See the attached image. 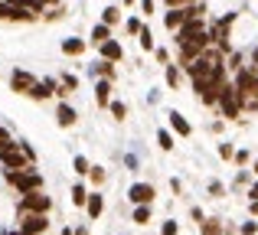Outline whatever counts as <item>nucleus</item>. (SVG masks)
I'll list each match as a JSON object with an SVG mask.
<instances>
[{
    "label": "nucleus",
    "instance_id": "nucleus-1",
    "mask_svg": "<svg viewBox=\"0 0 258 235\" xmlns=\"http://www.w3.org/2000/svg\"><path fill=\"white\" fill-rule=\"evenodd\" d=\"M0 164H4V170H26L33 164V147H26V144L4 147L0 150Z\"/></svg>",
    "mask_w": 258,
    "mask_h": 235
},
{
    "label": "nucleus",
    "instance_id": "nucleus-2",
    "mask_svg": "<svg viewBox=\"0 0 258 235\" xmlns=\"http://www.w3.org/2000/svg\"><path fill=\"white\" fill-rule=\"evenodd\" d=\"M7 180H10L13 186H17L20 193H30V190H43V173L36 170H7Z\"/></svg>",
    "mask_w": 258,
    "mask_h": 235
},
{
    "label": "nucleus",
    "instance_id": "nucleus-3",
    "mask_svg": "<svg viewBox=\"0 0 258 235\" xmlns=\"http://www.w3.org/2000/svg\"><path fill=\"white\" fill-rule=\"evenodd\" d=\"M49 206H52V199L43 196V190H30V193L20 196L17 212H20V216H23V212H49Z\"/></svg>",
    "mask_w": 258,
    "mask_h": 235
},
{
    "label": "nucleus",
    "instance_id": "nucleus-4",
    "mask_svg": "<svg viewBox=\"0 0 258 235\" xmlns=\"http://www.w3.org/2000/svg\"><path fill=\"white\" fill-rule=\"evenodd\" d=\"M219 108H222V115H226V118H239L242 102H239V92H235V85H229V82L219 85Z\"/></svg>",
    "mask_w": 258,
    "mask_h": 235
},
{
    "label": "nucleus",
    "instance_id": "nucleus-5",
    "mask_svg": "<svg viewBox=\"0 0 258 235\" xmlns=\"http://www.w3.org/2000/svg\"><path fill=\"white\" fill-rule=\"evenodd\" d=\"M232 20H235V13H229V17H222L219 23H213V26H209V39H213V43L219 46L222 52L229 49V39H226V36H229V26H232Z\"/></svg>",
    "mask_w": 258,
    "mask_h": 235
},
{
    "label": "nucleus",
    "instance_id": "nucleus-6",
    "mask_svg": "<svg viewBox=\"0 0 258 235\" xmlns=\"http://www.w3.org/2000/svg\"><path fill=\"white\" fill-rule=\"evenodd\" d=\"M46 212H23L20 216V229L23 232H33V235H39V232H46Z\"/></svg>",
    "mask_w": 258,
    "mask_h": 235
},
{
    "label": "nucleus",
    "instance_id": "nucleus-7",
    "mask_svg": "<svg viewBox=\"0 0 258 235\" xmlns=\"http://www.w3.org/2000/svg\"><path fill=\"white\" fill-rule=\"evenodd\" d=\"M200 33H206V26H203V20H186V23L176 30V46L180 43H186V39H193V36H200Z\"/></svg>",
    "mask_w": 258,
    "mask_h": 235
},
{
    "label": "nucleus",
    "instance_id": "nucleus-8",
    "mask_svg": "<svg viewBox=\"0 0 258 235\" xmlns=\"http://www.w3.org/2000/svg\"><path fill=\"white\" fill-rule=\"evenodd\" d=\"M56 92H59V85L52 82V79H43V82H36V85L30 89V98H36V102H46V98L56 95Z\"/></svg>",
    "mask_w": 258,
    "mask_h": 235
},
{
    "label": "nucleus",
    "instance_id": "nucleus-9",
    "mask_svg": "<svg viewBox=\"0 0 258 235\" xmlns=\"http://www.w3.org/2000/svg\"><path fill=\"white\" fill-rule=\"evenodd\" d=\"M127 196H131V203H134V206L151 203V199H154V186H151V183H134L131 190H127Z\"/></svg>",
    "mask_w": 258,
    "mask_h": 235
},
{
    "label": "nucleus",
    "instance_id": "nucleus-10",
    "mask_svg": "<svg viewBox=\"0 0 258 235\" xmlns=\"http://www.w3.org/2000/svg\"><path fill=\"white\" fill-rule=\"evenodd\" d=\"M186 7H170V10H167V17H164V26L167 30H180L183 23H186Z\"/></svg>",
    "mask_w": 258,
    "mask_h": 235
},
{
    "label": "nucleus",
    "instance_id": "nucleus-11",
    "mask_svg": "<svg viewBox=\"0 0 258 235\" xmlns=\"http://www.w3.org/2000/svg\"><path fill=\"white\" fill-rule=\"evenodd\" d=\"M10 85H13V92H23V95H30V89L36 85V79H33L30 72H13Z\"/></svg>",
    "mask_w": 258,
    "mask_h": 235
},
{
    "label": "nucleus",
    "instance_id": "nucleus-12",
    "mask_svg": "<svg viewBox=\"0 0 258 235\" xmlns=\"http://www.w3.org/2000/svg\"><path fill=\"white\" fill-rule=\"evenodd\" d=\"M101 59L121 62V59H124V46H121V43H114V39H105V43H101Z\"/></svg>",
    "mask_w": 258,
    "mask_h": 235
},
{
    "label": "nucleus",
    "instance_id": "nucleus-13",
    "mask_svg": "<svg viewBox=\"0 0 258 235\" xmlns=\"http://www.w3.org/2000/svg\"><path fill=\"white\" fill-rule=\"evenodd\" d=\"M95 102H98L101 108H108V105H111V82H108V79H101V82L95 85Z\"/></svg>",
    "mask_w": 258,
    "mask_h": 235
},
{
    "label": "nucleus",
    "instance_id": "nucleus-14",
    "mask_svg": "<svg viewBox=\"0 0 258 235\" xmlns=\"http://www.w3.org/2000/svg\"><path fill=\"white\" fill-rule=\"evenodd\" d=\"M170 127L176 134H180V137H189V134H193V127H189V121L180 115V111H170Z\"/></svg>",
    "mask_w": 258,
    "mask_h": 235
},
{
    "label": "nucleus",
    "instance_id": "nucleus-15",
    "mask_svg": "<svg viewBox=\"0 0 258 235\" xmlns=\"http://www.w3.org/2000/svg\"><path fill=\"white\" fill-rule=\"evenodd\" d=\"M56 121H59V127H72L76 124V108H69V105H59V111H56Z\"/></svg>",
    "mask_w": 258,
    "mask_h": 235
},
{
    "label": "nucleus",
    "instance_id": "nucleus-16",
    "mask_svg": "<svg viewBox=\"0 0 258 235\" xmlns=\"http://www.w3.org/2000/svg\"><path fill=\"white\" fill-rule=\"evenodd\" d=\"M62 52H66V56H82V52H85V39H76V36L62 39Z\"/></svg>",
    "mask_w": 258,
    "mask_h": 235
},
{
    "label": "nucleus",
    "instance_id": "nucleus-17",
    "mask_svg": "<svg viewBox=\"0 0 258 235\" xmlns=\"http://www.w3.org/2000/svg\"><path fill=\"white\" fill-rule=\"evenodd\" d=\"M105 39H111V26L101 20V23H95V26H92V43H98V46H101Z\"/></svg>",
    "mask_w": 258,
    "mask_h": 235
},
{
    "label": "nucleus",
    "instance_id": "nucleus-18",
    "mask_svg": "<svg viewBox=\"0 0 258 235\" xmlns=\"http://www.w3.org/2000/svg\"><path fill=\"white\" fill-rule=\"evenodd\" d=\"M101 209H105V199H101L98 193H92V196H88V203H85V212H88L92 219H98Z\"/></svg>",
    "mask_w": 258,
    "mask_h": 235
},
{
    "label": "nucleus",
    "instance_id": "nucleus-19",
    "mask_svg": "<svg viewBox=\"0 0 258 235\" xmlns=\"http://www.w3.org/2000/svg\"><path fill=\"white\" fill-rule=\"evenodd\" d=\"M88 72H92V75H101V79H111L114 75V62L111 59H101V62H95Z\"/></svg>",
    "mask_w": 258,
    "mask_h": 235
},
{
    "label": "nucleus",
    "instance_id": "nucleus-20",
    "mask_svg": "<svg viewBox=\"0 0 258 235\" xmlns=\"http://www.w3.org/2000/svg\"><path fill=\"white\" fill-rule=\"evenodd\" d=\"M134 222H138V225H147V222H151V203H141L138 209H134Z\"/></svg>",
    "mask_w": 258,
    "mask_h": 235
},
{
    "label": "nucleus",
    "instance_id": "nucleus-21",
    "mask_svg": "<svg viewBox=\"0 0 258 235\" xmlns=\"http://www.w3.org/2000/svg\"><path fill=\"white\" fill-rule=\"evenodd\" d=\"M138 43H141V49H144V52H151V49H154V33L147 30V26L138 33Z\"/></svg>",
    "mask_w": 258,
    "mask_h": 235
},
{
    "label": "nucleus",
    "instance_id": "nucleus-22",
    "mask_svg": "<svg viewBox=\"0 0 258 235\" xmlns=\"http://www.w3.org/2000/svg\"><path fill=\"white\" fill-rule=\"evenodd\" d=\"M101 20H105L108 26H114L121 20V10H118V7H105V10H101Z\"/></svg>",
    "mask_w": 258,
    "mask_h": 235
},
{
    "label": "nucleus",
    "instance_id": "nucleus-23",
    "mask_svg": "<svg viewBox=\"0 0 258 235\" xmlns=\"http://www.w3.org/2000/svg\"><path fill=\"white\" fill-rule=\"evenodd\" d=\"M72 203H76V206H85V203H88V193H85V186H82V183L72 186Z\"/></svg>",
    "mask_w": 258,
    "mask_h": 235
},
{
    "label": "nucleus",
    "instance_id": "nucleus-24",
    "mask_svg": "<svg viewBox=\"0 0 258 235\" xmlns=\"http://www.w3.org/2000/svg\"><path fill=\"white\" fill-rule=\"evenodd\" d=\"M72 89H79V79H76V75H66V79H62V85H59V92H56V95H66V92H72Z\"/></svg>",
    "mask_w": 258,
    "mask_h": 235
},
{
    "label": "nucleus",
    "instance_id": "nucleus-25",
    "mask_svg": "<svg viewBox=\"0 0 258 235\" xmlns=\"http://www.w3.org/2000/svg\"><path fill=\"white\" fill-rule=\"evenodd\" d=\"M157 144L164 147V150H173V137H170V131H157Z\"/></svg>",
    "mask_w": 258,
    "mask_h": 235
},
{
    "label": "nucleus",
    "instance_id": "nucleus-26",
    "mask_svg": "<svg viewBox=\"0 0 258 235\" xmlns=\"http://www.w3.org/2000/svg\"><path fill=\"white\" fill-rule=\"evenodd\" d=\"M203 235H222V225L216 219H209V222H203Z\"/></svg>",
    "mask_w": 258,
    "mask_h": 235
},
{
    "label": "nucleus",
    "instance_id": "nucleus-27",
    "mask_svg": "<svg viewBox=\"0 0 258 235\" xmlns=\"http://www.w3.org/2000/svg\"><path fill=\"white\" fill-rule=\"evenodd\" d=\"M108 111H111V115L118 118V121H121V118L127 115V108H124V105H121V102H111V105H108Z\"/></svg>",
    "mask_w": 258,
    "mask_h": 235
},
{
    "label": "nucleus",
    "instance_id": "nucleus-28",
    "mask_svg": "<svg viewBox=\"0 0 258 235\" xmlns=\"http://www.w3.org/2000/svg\"><path fill=\"white\" fill-rule=\"evenodd\" d=\"M141 30H144V23H141L138 17H131V20H127V33H131V36H138Z\"/></svg>",
    "mask_w": 258,
    "mask_h": 235
},
{
    "label": "nucleus",
    "instance_id": "nucleus-29",
    "mask_svg": "<svg viewBox=\"0 0 258 235\" xmlns=\"http://www.w3.org/2000/svg\"><path fill=\"white\" fill-rule=\"evenodd\" d=\"M72 167H76V173H88V170H92L85 157H76V160H72Z\"/></svg>",
    "mask_w": 258,
    "mask_h": 235
},
{
    "label": "nucleus",
    "instance_id": "nucleus-30",
    "mask_svg": "<svg viewBox=\"0 0 258 235\" xmlns=\"http://www.w3.org/2000/svg\"><path fill=\"white\" fill-rule=\"evenodd\" d=\"M88 177H92V183H101V180H105V170H101V167H92Z\"/></svg>",
    "mask_w": 258,
    "mask_h": 235
},
{
    "label": "nucleus",
    "instance_id": "nucleus-31",
    "mask_svg": "<svg viewBox=\"0 0 258 235\" xmlns=\"http://www.w3.org/2000/svg\"><path fill=\"white\" fill-rule=\"evenodd\" d=\"M167 82H170V85H173V89H176V82H180V72H176V69H173V65H170V69H167Z\"/></svg>",
    "mask_w": 258,
    "mask_h": 235
},
{
    "label": "nucleus",
    "instance_id": "nucleus-32",
    "mask_svg": "<svg viewBox=\"0 0 258 235\" xmlns=\"http://www.w3.org/2000/svg\"><path fill=\"white\" fill-rule=\"evenodd\" d=\"M219 157H235V150H232V144H219Z\"/></svg>",
    "mask_w": 258,
    "mask_h": 235
},
{
    "label": "nucleus",
    "instance_id": "nucleus-33",
    "mask_svg": "<svg viewBox=\"0 0 258 235\" xmlns=\"http://www.w3.org/2000/svg\"><path fill=\"white\" fill-rule=\"evenodd\" d=\"M258 232V222H245L242 225V235H255Z\"/></svg>",
    "mask_w": 258,
    "mask_h": 235
},
{
    "label": "nucleus",
    "instance_id": "nucleus-34",
    "mask_svg": "<svg viewBox=\"0 0 258 235\" xmlns=\"http://www.w3.org/2000/svg\"><path fill=\"white\" fill-rule=\"evenodd\" d=\"M160 235H176V222H164V229H160Z\"/></svg>",
    "mask_w": 258,
    "mask_h": 235
},
{
    "label": "nucleus",
    "instance_id": "nucleus-35",
    "mask_svg": "<svg viewBox=\"0 0 258 235\" xmlns=\"http://www.w3.org/2000/svg\"><path fill=\"white\" fill-rule=\"evenodd\" d=\"M141 10H144L147 17H151V13H154V0H141Z\"/></svg>",
    "mask_w": 258,
    "mask_h": 235
},
{
    "label": "nucleus",
    "instance_id": "nucleus-36",
    "mask_svg": "<svg viewBox=\"0 0 258 235\" xmlns=\"http://www.w3.org/2000/svg\"><path fill=\"white\" fill-rule=\"evenodd\" d=\"M10 10H13L10 4H0V20H10Z\"/></svg>",
    "mask_w": 258,
    "mask_h": 235
},
{
    "label": "nucleus",
    "instance_id": "nucleus-37",
    "mask_svg": "<svg viewBox=\"0 0 258 235\" xmlns=\"http://www.w3.org/2000/svg\"><path fill=\"white\" fill-rule=\"evenodd\" d=\"M209 193H213V196H222V183H209Z\"/></svg>",
    "mask_w": 258,
    "mask_h": 235
},
{
    "label": "nucleus",
    "instance_id": "nucleus-38",
    "mask_svg": "<svg viewBox=\"0 0 258 235\" xmlns=\"http://www.w3.org/2000/svg\"><path fill=\"white\" fill-rule=\"evenodd\" d=\"M248 196H252V199H258V183L252 186V190H248Z\"/></svg>",
    "mask_w": 258,
    "mask_h": 235
},
{
    "label": "nucleus",
    "instance_id": "nucleus-39",
    "mask_svg": "<svg viewBox=\"0 0 258 235\" xmlns=\"http://www.w3.org/2000/svg\"><path fill=\"white\" fill-rule=\"evenodd\" d=\"M252 216H258V199H252Z\"/></svg>",
    "mask_w": 258,
    "mask_h": 235
},
{
    "label": "nucleus",
    "instance_id": "nucleus-40",
    "mask_svg": "<svg viewBox=\"0 0 258 235\" xmlns=\"http://www.w3.org/2000/svg\"><path fill=\"white\" fill-rule=\"evenodd\" d=\"M10 235H33V232H23V229H17V232H10Z\"/></svg>",
    "mask_w": 258,
    "mask_h": 235
},
{
    "label": "nucleus",
    "instance_id": "nucleus-41",
    "mask_svg": "<svg viewBox=\"0 0 258 235\" xmlns=\"http://www.w3.org/2000/svg\"><path fill=\"white\" fill-rule=\"evenodd\" d=\"M62 235H76V232H72V229H69V225H66V229H62Z\"/></svg>",
    "mask_w": 258,
    "mask_h": 235
},
{
    "label": "nucleus",
    "instance_id": "nucleus-42",
    "mask_svg": "<svg viewBox=\"0 0 258 235\" xmlns=\"http://www.w3.org/2000/svg\"><path fill=\"white\" fill-rule=\"evenodd\" d=\"M124 4H134V0H124Z\"/></svg>",
    "mask_w": 258,
    "mask_h": 235
}]
</instances>
